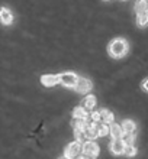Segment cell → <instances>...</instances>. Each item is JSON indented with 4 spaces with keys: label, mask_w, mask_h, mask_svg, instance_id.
I'll return each instance as SVG.
<instances>
[{
    "label": "cell",
    "mask_w": 148,
    "mask_h": 159,
    "mask_svg": "<svg viewBox=\"0 0 148 159\" xmlns=\"http://www.w3.org/2000/svg\"><path fill=\"white\" fill-rule=\"evenodd\" d=\"M129 45L123 38H116L113 41H110L109 46H107V52L112 58H122L128 54Z\"/></svg>",
    "instance_id": "cell-1"
},
{
    "label": "cell",
    "mask_w": 148,
    "mask_h": 159,
    "mask_svg": "<svg viewBox=\"0 0 148 159\" xmlns=\"http://www.w3.org/2000/svg\"><path fill=\"white\" fill-rule=\"evenodd\" d=\"M77 80H79V77H77L74 72H61L58 75L60 84H63L64 87H68V88L76 87Z\"/></svg>",
    "instance_id": "cell-2"
},
{
    "label": "cell",
    "mask_w": 148,
    "mask_h": 159,
    "mask_svg": "<svg viewBox=\"0 0 148 159\" xmlns=\"http://www.w3.org/2000/svg\"><path fill=\"white\" fill-rule=\"evenodd\" d=\"M83 152V149H81V145L79 140H76V142L70 143L67 148H65V152H64V155L67 156V158H71V159H77L79 156H80V153Z\"/></svg>",
    "instance_id": "cell-3"
},
{
    "label": "cell",
    "mask_w": 148,
    "mask_h": 159,
    "mask_svg": "<svg viewBox=\"0 0 148 159\" xmlns=\"http://www.w3.org/2000/svg\"><path fill=\"white\" fill-rule=\"evenodd\" d=\"M81 149H83V153L84 155H98L99 153V145L94 140H92V139H87L86 142H83V146H81Z\"/></svg>",
    "instance_id": "cell-4"
},
{
    "label": "cell",
    "mask_w": 148,
    "mask_h": 159,
    "mask_svg": "<svg viewBox=\"0 0 148 159\" xmlns=\"http://www.w3.org/2000/svg\"><path fill=\"white\" fill-rule=\"evenodd\" d=\"M92 81L87 78H83V77H79V80H77L76 83V91L77 93H81V94H86V93H89L90 90H92Z\"/></svg>",
    "instance_id": "cell-5"
},
{
    "label": "cell",
    "mask_w": 148,
    "mask_h": 159,
    "mask_svg": "<svg viewBox=\"0 0 148 159\" xmlns=\"http://www.w3.org/2000/svg\"><path fill=\"white\" fill-rule=\"evenodd\" d=\"M109 149L113 155H122L123 151H125V142H123V139L122 138L112 139V142L109 145Z\"/></svg>",
    "instance_id": "cell-6"
},
{
    "label": "cell",
    "mask_w": 148,
    "mask_h": 159,
    "mask_svg": "<svg viewBox=\"0 0 148 159\" xmlns=\"http://www.w3.org/2000/svg\"><path fill=\"white\" fill-rule=\"evenodd\" d=\"M0 22H2L3 25H10L13 22V15L7 7L0 9Z\"/></svg>",
    "instance_id": "cell-7"
},
{
    "label": "cell",
    "mask_w": 148,
    "mask_h": 159,
    "mask_svg": "<svg viewBox=\"0 0 148 159\" xmlns=\"http://www.w3.org/2000/svg\"><path fill=\"white\" fill-rule=\"evenodd\" d=\"M110 130H109V134L112 136V139H118V138H122L123 136V129L122 126L116 125V123H110Z\"/></svg>",
    "instance_id": "cell-8"
},
{
    "label": "cell",
    "mask_w": 148,
    "mask_h": 159,
    "mask_svg": "<svg viewBox=\"0 0 148 159\" xmlns=\"http://www.w3.org/2000/svg\"><path fill=\"white\" fill-rule=\"evenodd\" d=\"M41 83L45 85V87H52V85H57L60 83L58 81V75H42L41 77Z\"/></svg>",
    "instance_id": "cell-9"
},
{
    "label": "cell",
    "mask_w": 148,
    "mask_h": 159,
    "mask_svg": "<svg viewBox=\"0 0 148 159\" xmlns=\"http://www.w3.org/2000/svg\"><path fill=\"white\" fill-rule=\"evenodd\" d=\"M73 117L74 119H83V120H86V119L89 117V113H87V110L84 109V107H76V109L73 110Z\"/></svg>",
    "instance_id": "cell-10"
},
{
    "label": "cell",
    "mask_w": 148,
    "mask_h": 159,
    "mask_svg": "<svg viewBox=\"0 0 148 159\" xmlns=\"http://www.w3.org/2000/svg\"><path fill=\"white\" fill-rule=\"evenodd\" d=\"M93 125L98 127L99 136H106V134H109L110 127L107 126V123H103V121H93Z\"/></svg>",
    "instance_id": "cell-11"
},
{
    "label": "cell",
    "mask_w": 148,
    "mask_h": 159,
    "mask_svg": "<svg viewBox=\"0 0 148 159\" xmlns=\"http://www.w3.org/2000/svg\"><path fill=\"white\" fill-rule=\"evenodd\" d=\"M100 121L107 123V125L113 123V113H112V111H109L107 109H103L100 111Z\"/></svg>",
    "instance_id": "cell-12"
},
{
    "label": "cell",
    "mask_w": 148,
    "mask_h": 159,
    "mask_svg": "<svg viewBox=\"0 0 148 159\" xmlns=\"http://www.w3.org/2000/svg\"><path fill=\"white\" fill-rule=\"evenodd\" d=\"M122 129H123V133H134V132H135V129H136L135 121H132V120H123Z\"/></svg>",
    "instance_id": "cell-13"
},
{
    "label": "cell",
    "mask_w": 148,
    "mask_h": 159,
    "mask_svg": "<svg viewBox=\"0 0 148 159\" xmlns=\"http://www.w3.org/2000/svg\"><path fill=\"white\" fill-rule=\"evenodd\" d=\"M135 12H136V15H138V13H142V12H148V0H136Z\"/></svg>",
    "instance_id": "cell-14"
},
{
    "label": "cell",
    "mask_w": 148,
    "mask_h": 159,
    "mask_svg": "<svg viewBox=\"0 0 148 159\" xmlns=\"http://www.w3.org/2000/svg\"><path fill=\"white\" fill-rule=\"evenodd\" d=\"M136 23L138 26L144 28V26H148V12H142L136 15Z\"/></svg>",
    "instance_id": "cell-15"
},
{
    "label": "cell",
    "mask_w": 148,
    "mask_h": 159,
    "mask_svg": "<svg viewBox=\"0 0 148 159\" xmlns=\"http://www.w3.org/2000/svg\"><path fill=\"white\" fill-rule=\"evenodd\" d=\"M96 103H98V101H96V97L90 94V96H87L84 100H83V107H84V109H94Z\"/></svg>",
    "instance_id": "cell-16"
},
{
    "label": "cell",
    "mask_w": 148,
    "mask_h": 159,
    "mask_svg": "<svg viewBox=\"0 0 148 159\" xmlns=\"http://www.w3.org/2000/svg\"><path fill=\"white\" fill-rule=\"evenodd\" d=\"M123 153H125V156H128V158H132V156L136 155V148L134 146V145H125Z\"/></svg>",
    "instance_id": "cell-17"
},
{
    "label": "cell",
    "mask_w": 148,
    "mask_h": 159,
    "mask_svg": "<svg viewBox=\"0 0 148 159\" xmlns=\"http://www.w3.org/2000/svg\"><path fill=\"white\" fill-rule=\"evenodd\" d=\"M90 117H92L93 121H100V111H92Z\"/></svg>",
    "instance_id": "cell-18"
},
{
    "label": "cell",
    "mask_w": 148,
    "mask_h": 159,
    "mask_svg": "<svg viewBox=\"0 0 148 159\" xmlns=\"http://www.w3.org/2000/svg\"><path fill=\"white\" fill-rule=\"evenodd\" d=\"M142 90H144V91H148V78L142 81Z\"/></svg>",
    "instance_id": "cell-19"
},
{
    "label": "cell",
    "mask_w": 148,
    "mask_h": 159,
    "mask_svg": "<svg viewBox=\"0 0 148 159\" xmlns=\"http://www.w3.org/2000/svg\"><path fill=\"white\" fill-rule=\"evenodd\" d=\"M60 159H71V158H67V156L64 155V156H63V158H60Z\"/></svg>",
    "instance_id": "cell-20"
}]
</instances>
